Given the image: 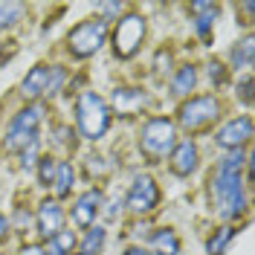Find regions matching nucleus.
<instances>
[{"mask_svg":"<svg viewBox=\"0 0 255 255\" xmlns=\"http://www.w3.org/2000/svg\"><path fill=\"white\" fill-rule=\"evenodd\" d=\"M247 162L244 151H229L221 159L215 180H212V197L215 206L226 221H238L247 212V194H244V183H241V165Z\"/></svg>","mask_w":255,"mask_h":255,"instance_id":"obj_1","label":"nucleus"},{"mask_svg":"<svg viewBox=\"0 0 255 255\" xmlns=\"http://www.w3.org/2000/svg\"><path fill=\"white\" fill-rule=\"evenodd\" d=\"M177 145V125L165 116H154L142 125L139 133V151L148 162H162Z\"/></svg>","mask_w":255,"mask_h":255,"instance_id":"obj_2","label":"nucleus"},{"mask_svg":"<svg viewBox=\"0 0 255 255\" xmlns=\"http://www.w3.org/2000/svg\"><path fill=\"white\" fill-rule=\"evenodd\" d=\"M76 122H79V133L84 139H102L111 128V108L105 105V99L96 93H81L76 102Z\"/></svg>","mask_w":255,"mask_h":255,"instance_id":"obj_3","label":"nucleus"},{"mask_svg":"<svg viewBox=\"0 0 255 255\" xmlns=\"http://www.w3.org/2000/svg\"><path fill=\"white\" fill-rule=\"evenodd\" d=\"M105 38H108V20L105 17H90V20H81L79 26L70 29L67 49H70L73 58H90L102 49Z\"/></svg>","mask_w":255,"mask_h":255,"instance_id":"obj_4","label":"nucleus"},{"mask_svg":"<svg viewBox=\"0 0 255 255\" xmlns=\"http://www.w3.org/2000/svg\"><path fill=\"white\" fill-rule=\"evenodd\" d=\"M221 116V102L215 96H194L186 105H180L177 111V125L189 133H197V130H206L212 128V122Z\"/></svg>","mask_w":255,"mask_h":255,"instance_id":"obj_5","label":"nucleus"},{"mask_svg":"<svg viewBox=\"0 0 255 255\" xmlns=\"http://www.w3.org/2000/svg\"><path fill=\"white\" fill-rule=\"evenodd\" d=\"M44 119V111L41 105H29L20 113H15V119L9 122V130H6V148L9 151H23L26 145H32L38 139V125Z\"/></svg>","mask_w":255,"mask_h":255,"instance_id":"obj_6","label":"nucleus"},{"mask_svg":"<svg viewBox=\"0 0 255 255\" xmlns=\"http://www.w3.org/2000/svg\"><path fill=\"white\" fill-rule=\"evenodd\" d=\"M145 41V17L142 15H125L113 29V52L116 58H133Z\"/></svg>","mask_w":255,"mask_h":255,"instance_id":"obj_7","label":"nucleus"},{"mask_svg":"<svg viewBox=\"0 0 255 255\" xmlns=\"http://www.w3.org/2000/svg\"><path fill=\"white\" fill-rule=\"evenodd\" d=\"M125 203H128V209H130L133 215H148V212H154V209L159 206L157 180H154L151 174L133 177V183H130V189H128Z\"/></svg>","mask_w":255,"mask_h":255,"instance_id":"obj_8","label":"nucleus"},{"mask_svg":"<svg viewBox=\"0 0 255 255\" xmlns=\"http://www.w3.org/2000/svg\"><path fill=\"white\" fill-rule=\"evenodd\" d=\"M218 145L226 148V151H241L244 145H250L253 139V119L250 116H238V119H232V122H226V125L218 130Z\"/></svg>","mask_w":255,"mask_h":255,"instance_id":"obj_9","label":"nucleus"},{"mask_svg":"<svg viewBox=\"0 0 255 255\" xmlns=\"http://www.w3.org/2000/svg\"><path fill=\"white\" fill-rule=\"evenodd\" d=\"M197 165H200V151H197L194 139H183V142H177L174 148H171V154H168V168H171V174L189 177V174L197 171Z\"/></svg>","mask_w":255,"mask_h":255,"instance_id":"obj_10","label":"nucleus"},{"mask_svg":"<svg viewBox=\"0 0 255 255\" xmlns=\"http://www.w3.org/2000/svg\"><path fill=\"white\" fill-rule=\"evenodd\" d=\"M102 203H105L102 189H87V191H84L79 200H76V206H73V221H76V226L90 229V226L96 223V215H99Z\"/></svg>","mask_w":255,"mask_h":255,"instance_id":"obj_11","label":"nucleus"},{"mask_svg":"<svg viewBox=\"0 0 255 255\" xmlns=\"http://www.w3.org/2000/svg\"><path fill=\"white\" fill-rule=\"evenodd\" d=\"M61 223H64V212L55 200H44L38 206V218H35V226H38V235L44 241H49L52 235L61 232Z\"/></svg>","mask_w":255,"mask_h":255,"instance_id":"obj_12","label":"nucleus"},{"mask_svg":"<svg viewBox=\"0 0 255 255\" xmlns=\"http://www.w3.org/2000/svg\"><path fill=\"white\" fill-rule=\"evenodd\" d=\"M47 79H49V67L47 64H35L29 73H26V79H23V84H20V93H23V99H38V96L47 93Z\"/></svg>","mask_w":255,"mask_h":255,"instance_id":"obj_13","label":"nucleus"},{"mask_svg":"<svg viewBox=\"0 0 255 255\" xmlns=\"http://www.w3.org/2000/svg\"><path fill=\"white\" fill-rule=\"evenodd\" d=\"M191 15H197L194 20V26H197V35L209 41L212 38V23H215V17H218V6L215 3H191Z\"/></svg>","mask_w":255,"mask_h":255,"instance_id":"obj_14","label":"nucleus"},{"mask_svg":"<svg viewBox=\"0 0 255 255\" xmlns=\"http://www.w3.org/2000/svg\"><path fill=\"white\" fill-rule=\"evenodd\" d=\"M145 102H148V96L142 90H133V87H122V90L113 93V105H116L119 113H133L136 108H142Z\"/></svg>","mask_w":255,"mask_h":255,"instance_id":"obj_15","label":"nucleus"},{"mask_svg":"<svg viewBox=\"0 0 255 255\" xmlns=\"http://www.w3.org/2000/svg\"><path fill=\"white\" fill-rule=\"evenodd\" d=\"M180 253V238L171 229H157L151 235V253L148 255H177Z\"/></svg>","mask_w":255,"mask_h":255,"instance_id":"obj_16","label":"nucleus"},{"mask_svg":"<svg viewBox=\"0 0 255 255\" xmlns=\"http://www.w3.org/2000/svg\"><path fill=\"white\" fill-rule=\"evenodd\" d=\"M253 55H255V41L253 35H247V38H241L235 47L229 49V61L235 70H247V67H253Z\"/></svg>","mask_w":255,"mask_h":255,"instance_id":"obj_17","label":"nucleus"},{"mask_svg":"<svg viewBox=\"0 0 255 255\" xmlns=\"http://www.w3.org/2000/svg\"><path fill=\"white\" fill-rule=\"evenodd\" d=\"M76 247V232L73 229H61L58 235H52L44 247V255H73Z\"/></svg>","mask_w":255,"mask_h":255,"instance_id":"obj_18","label":"nucleus"},{"mask_svg":"<svg viewBox=\"0 0 255 255\" xmlns=\"http://www.w3.org/2000/svg\"><path fill=\"white\" fill-rule=\"evenodd\" d=\"M194 87H197V70H194L191 64H183V67L177 70L174 81H171V93L174 96H186V93H191Z\"/></svg>","mask_w":255,"mask_h":255,"instance_id":"obj_19","label":"nucleus"},{"mask_svg":"<svg viewBox=\"0 0 255 255\" xmlns=\"http://www.w3.org/2000/svg\"><path fill=\"white\" fill-rule=\"evenodd\" d=\"M55 194L58 197H67L73 191V183H76V171H73V162H58L55 168Z\"/></svg>","mask_w":255,"mask_h":255,"instance_id":"obj_20","label":"nucleus"},{"mask_svg":"<svg viewBox=\"0 0 255 255\" xmlns=\"http://www.w3.org/2000/svg\"><path fill=\"white\" fill-rule=\"evenodd\" d=\"M23 15H26L23 3H0V29H12Z\"/></svg>","mask_w":255,"mask_h":255,"instance_id":"obj_21","label":"nucleus"},{"mask_svg":"<svg viewBox=\"0 0 255 255\" xmlns=\"http://www.w3.org/2000/svg\"><path fill=\"white\" fill-rule=\"evenodd\" d=\"M232 238H235V229H232V226H221V229L209 238L206 253L209 255H223V253H226V244H229Z\"/></svg>","mask_w":255,"mask_h":255,"instance_id":"obj_22","label":"nucleus"},{"mask_svg":"<svg viewBox=\"0 0 255 255\" xmlns=\"http://www.w3.org/2000/svg\"><path fill=\"white\" fill-rule=\"evenodd\" d=\"M105 238H108V232H105L102 226L87 229V235H84V241H81V255H96V253H102Z\"/></svg>","mask_w":255,"mask_h":255,"instance_id":"obj_23","label":"nucleus"},{"mask_svg":"<svg viewBox=\"0 0 255 255\" xmlns=\"http://www.w3.org/2000/svg\"><path fill=\"white\" fill-rule=\"evenodd\" d=\"M55 168H58L55 157L44 154V157L38 159V183H41V186H52V180H55Z\"/></svg>","mask_w":255,"mask_h":255,"instance_id":"obj_24","label":"nucleus"},{"mask_svg":"<svg viewBox=\"0 0 255 255\" xmlns=\"http://www.w3.org/2000/svg\"><path fill=\"white\" fill-rule=\"evenodd\" d=\"M64 79H67V70L64 67H49V79H47V96H55L61 90Z\"/></svg>","mask_w":255,"mask_h":255,"instance_id":"obj_25","label":"nucleus"},{"mask_svg":"<svg viewBox=\"0 0 255 255\" xmlns=\"http://www.w3.org/2000/svg\"><path fill=\"white\" fill-rule=\"evenodd\" d=\"M209 79H212L215 87H221L223 81H226V67H223L221 61H212L209 64Z\"/></svg>","mask_w":255,"mask_h":255,"instance_id":"obj_26","label":"nucleus"},{"mask_svg":"<svg viewBox=\"0 0 255 255\" xmlns=\"http://www.w3.org/2000/svg\"><path fill=\"white\" fill-rule=\"evenodd\" d=\"M35 154H38V139H35L32 145H26V148L20 151V165H23V168H32V165L38 162V159H35Z\"/></svg>","mask_w":255,"mask_h":255,"instance_id":"obj_27","label":"nucleus"},{"mask_svg":"<svg viewBox=\"0 0 255 255\" xmlns=\"http://www.w3.org/2000/svg\"><path fill=\"white\" fill-rule=\"evenodd\" d=\"M238 96H241L244 105H253V79H250V76L238 84Z\"/></svg>","mask_w":255,"mask_h":255,"instance_id":"obj_28","label":"nucleus"},{"mask_svg":"<svg viewBox=\"0 0 255 255\" xmlns=\"http://www.w3.org/2000/svg\"><path fill=\"white\" fill-rule=\"evenodd\" d=\"M102 159H105V157H96V154H90V157H87V171H90V174H93V171H96V174H105V171H108Z\"/></svg>","mask_w":255,"mask_h":255,"instance_id":"obj_29","label":"nucleus"},{"mask_svg":"<svg viewBox=\"0 0 255 255\" xmlns=\"http://www.w3.org/2000/svg\"><path fill=\"white\" fill-rule=\"evenodd\" d=\"M99 12H102V15H119V12H122V3H102Z\"/></svg>","mask_w":255,"mask_h":255,"instance_id":"obj_30","label":"nucleus"},{"mask_svg":"<svg viewBox=\"0 0 255 255\" xmlns=\"http://www.w3.org/2000/svg\"><path fill=\"white\" fill-rule=\"evenodd\" d=\"M9 235H12V223H9L6 218H3V215H0V244L9 238Z\"/></svg>","mask_w":255,"mask_h":255,"instance_id":"obj_31","label":"nucleus"},{"mask_svg":"<svg viewBox=\"0 0 255 255\" xmlns=\"http://www.w3.org/2000/svg\"><path fill=\"white\" fill-rule=\"evenodd\" d=\"M20 255H44V247H35V244H26V247L20 250Z\"/></svg>","mask_w":255,"mask_h":255,"instance_id":"obj_32","label":"nucleus"},{"mask_svg":"<svg viewBox=\"0 0 255 255\" xmlns=\"http://www.w3.org/2000/svg\"><path fill=\"white\" fill-rule=\"evenodd\" d=\"M12 55H15V44H9V49H6V52H3V47H0V67H3L6 61H9Z\"/></svg>","mask_w":255,"mask_h":255,"instance_id":"obj_33","label":"nucleus"},{"mask_svg":"<svg viewBox=\"0 0 255 255\" xmlns=\"http://www.w3.org/2000/svg\"><path fill=\"white\" fill-rule=\"evenodd\" d=\"M122 255H148V250H145V247H128Z\"/></svg>","mask_w":255,"mask_h":255,"instance_id":"obj_34","label":"nucleus"},{"mask_svg":"<svg viewBox=\"0 0 255 255\" xmlns=\"http://www.w3.org/2000/svg\"><path fill=\"white\" fill-rule=\"evenodd\" d=\"M73 255H81V253H73Z\"/></svg>","mask_w":255,"mask_h":255,"instance_id":"obj_35","label":"nucleus"}]
</instances>
